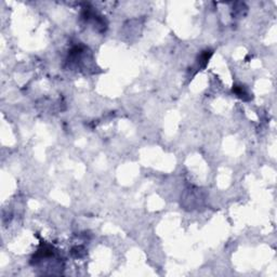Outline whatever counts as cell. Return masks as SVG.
Listing matches in <instances>:
<instances>
[{
	"instance_id": "cell-1",
	"label": "cell",
	"mask_w": 277,
	"mask_h": 277,
	"mask_svg": "<svg viewBox=\"0 0 277 277\" xmlns=\"http://www.w3.org/2000/svg\"><path fill=\"white\" fill-rule=\"evenodd\" d=\"M233 91L236 93L237 97H242V99H244V100H245V97H246V95H248V93H247L246 91L244 90V87H242V86H240V87H237V86H236V87L233 89Z\"/></svg>"
}]
</instances>
